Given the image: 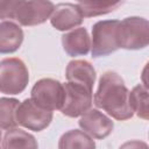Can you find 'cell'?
Returning <instances> with one entry per match:
<instances>
[{"instance_id":"obj_1","label":"cell","mask_w":149,"mask_h":149,"mask_svg":"<svg viewBox=\"0 0 149 149\" xmlns=\"http://www.w3.org/2000/svg\"><path fill=\"white\" fill-rule=\"evenodd\" d=\"M93 102L115 120L123 121L134 115L129 105V90L114 71H106L101 74Z\"/></svg>"},{"instance_id":"obj_2","label":"cell","mask_w":149,"mask_h":149,"mask_svg":"<svg viewBox=\"0 0 149 149\" xmlns=\"http://www.w3.org/2000/svg\"><path fill=\"white\" fill-rule=\"evenodd\" d=\"M54 8L55 5L51 1L0 0V19L3 21H16L26 27L37 26L51 16Z\"/></svg>"},{"instance_id":"obj_3","label":"cell","mask_w":149,"mask_h":149,"mask_svg":"<svg viewBox=\"0 0 149 149\" xmlns=\"http://www.w3.org/2000/svg\"><path fill=\"white\" fill-rule=\"evenodd\" d=\"M119 49L140 50L149 43V22L144 17L130 16L119 21L116 29Z\"/></svg>"},{"instance_id":"obj_4","label":"cell","mask_w":149,"mask_h":149,"mask_svg":"<svg viewBox=\"0 0 149 149\" xmlns=\"http://www.w3.org/2000/svg\"><path fill=\"white\" fill-rule=\"evenodd\" d=\"M28 81V69L20 58L9 57L0 62V92L9 95L22 93Z\"/></svg>"},{"instance_id":"obj_5","label":"cell","mask_w":149,"mask_h":149,"mask_svg":"<svg viewBox=\"0 0 149 149\" xmlns=\"http://www.w3.org/2000/svg\"><path fill=\"white\" fill-rule=\"evenodd\" d=\"M64 101L61 108L63 115L69 118H78L91 109L93 102L92 88L84 84L68 81L63 84Z\"/></svg>"},{"instance_id":"obj_6","label":"cell","mask_w":149,"mask_h":149,"mask_svg":"<svg viewBox=\"0 0 149 149\" xmlns=\"http://www.w3.org/2000/svg\"><path fill=\"white\" fill-rule=\"evenodd\" d=\"M118 24L119 20H102L93 24L91 40L92 57H105L119 49L116 41Z\"/></svg>"},{"instance_id":"obj_7","label":"cell","mask_w":149,"mask_h":149,"mask_svg":"<svg viewBox=\"0 0 149 149\" xmlns=\"http://www.w3.org/2000/svg\"><path fill=\"white\" fill-rule=\"evenodd\" d=\"M30 99L40 107L50 112L61 109L64 101L63 84L52 78L40 79L31 88Z\"/></svg>"},{"instance_id":"obj_8","label":"cell","mask_w":149,"mask_h":149,"mask_svg":"<svg viewBox=\"0 0 149 149\" xmlns=\"http://www.w3.org/2000/svg\"><path fill=\"white\" fill-rule=\"evenodd\" d=\"M17 125L34 132L45 129L52 121V112L36 105L30 98L19 104L15 113Z\"/></svg>"},{"instance_id":"obj_9","label":"cell","mask_w":149,"mask_h":149,"mask_svg":"<svg viewBox=\"0 0 149 149\" xmlns=\"http://www.w3.org/2000/svg\"><path fill=\"white\" fill-rule=\"evenodd\" d=\"M78 123L84 133L97 140L107 137L114 128V122L107 115L95 108H91L83 114Z\"/></svg>"},{"instance_id":"obj_10","label":"cell","mask_w":149,"mask_h":149,"mask_svg":"<svg viewBox=\"0 0 149 149\" xmlns=\"http://www.w3.org/2000/svg\"><path fill=\"white\" fill-rule=\"evenodd\" d=\"M83 20L84 17L81 16L77 5L70 2H62L56 5L50 16L52 27L59 31L74 29L83 23Z\"/></svg>"},{"instance_id":"obj_11","label":"cell","mask_w":149,"mask_h":149,"mask_svg":"<svg viewBox=\"0 0 149 149\" xmlns=\"http://www.w3.org/2000/svg\"><path fill=\"white\" fill-rule=\"evenodd\" d=\"M62 44L64 51L71 56H85L91 49V38L86 28H74L62 36Z\"/></svg>"},{"instance_id":"obj_12","label":"cell","mask_w":149,"mask_h":149,"mask_svg":"<svg viewBox=\"0 0 149 149\" xmlns=\"http://www.w3.org/2000/svg\"><path fill=\"white\" fill-rule=\"evenodd\" d=\"M23 42L22 28L13 21L0 22V54H13Z\"/></svg>"},{"instance_id":"obj_13","label":"cell","mask_w":149,"mask_h":149,"mask_svg":"<svg viewBox=\"0 0 149 149\" xmlns=\"http://www.w3.org/2000/svg\"><path fill=\"white\" fill-rule=\"evenodd\" d=\"M65 76L68 81L84 84L93 90L95 81V70L90 62L83 59H74L69 62L65 70Z\"/></svg>"},{"instance_id":"obj_14","label":"cell","mask_w":149,"mask_h":149,"mask_svg":"<svg viewBox=\"0 0 149 149\" xmlns=\"http://www.w3.org/2000/svg\"><path fill=\"white\" fill-rule=\"evenodd\" d=\"M2 149H38L36 139L21 128H10L2 140Z\"/></svg>"},{"instance_id":"obj_15","label":"cell","mask_w":149,"mask_h":149,"mask_svg":"<svg viewBox=\"0 0 149 149\" xmlns=\"http://www.w3.org/2000/svg\"><path fill=\"white\" fill-rule=\"evenodd\" d=\"M58 149H95V142L83 130L71 129L61 136Z\"/></svg>"},{"instance_id":"obj_16","label":"cell","mask_w":149,"mask_h":149,"mask_svg":"<svg viewBox=\"0 0 149 149\" xmlns=\"http://www.w3.org/2000/svg\"><path fill=\"white\" fill-rule=\"evenodd\" d=\"M129 105L133 111L140 119H149V94L148 87L139 84L132 91H129Z\"/></svg>"},{"instance_id":"obj_17","label":"cell","mask_w":149,"mask_h":149,"mask_svg":"<svg viewBox=\"0 0 149 149\" xmlns=\"http://www.w3.org/2000/svg\"><path fill=\"white\" fill-rule=\"evenodd\" d=\"M83 17H94L108 14L119 8L121 1H79L76 3Z\"/></svg>"},{"instance_id":"obj_18","label":"cell","mask_w":149,"mask_h":149,"mask_svg":"<svg viewBox=\"0 0 149 149\" xmlns=\"http://www.w3.org/2000/svg\"><path fill=\"white\" fill-rule=\"evenodd\" d=\"M19 104L20 101L14 98H0V129L8 130L16 127L15 113Z\"/></svg>"},{"instance_id":"obj_19","label":"cell","mask_w":149,"mask_h":149,"mask_svg":"<svg viewBox=\"0 0 149 149\" xmlns=\"http://www.w3.org/2000/svg\"><path fill=\"white\" fill-rule=\"evenodd\" d=\"M119 149H149V147L144 141L132 140V141H127L123 144H121Z\"/></svg>"},{"instance_id":"obj_20","label":"cell","mask_w":149,"mask_h":149,"mask_svg":"<svg viewBox=\"0 0 149 149\" xmlns=\"http://www.w3.org/2000/svg\"><path fill=\"white\" fill-rule=\"evenodd\" d=\"M1 142H2V140H1V132H0V143H1ZM0 149H2V147H1V146H0Z\"/></svg>"}]
</instances>
